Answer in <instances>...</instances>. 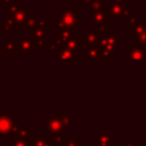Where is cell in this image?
<instances>
[{
  "instance_id": "obj_1",
  "label": "cell",
  "mask_w": 146,
  "mask_h": 146,
  "mask_svg": "<svg viewBox=\"0 0 146 146\" xmlns=\"http://www.w3.org/2000/svg\"><path fill=\"white\" fill-rule=\"evenodd\" d=\"M46 129L54 137H58V136H62L63 132L65 131V124H64V122L57 115H55L52 113V116H50L48 119V121H47Z\"/></svg>"
},
{
  "instance_id": "obj_2",
  "label": "cell",
  "mask_w": 146,
  "mask_h": 146,
  "mask_svg": "<svg viewBox=\"0 0 146 146\" xmlns=\"http://www.w3.org/2000/svg\"><path fill=\"white\" fill-rule=\"evenodd\" d=\"M14 127L13 117L7 113H0V138L10 136Z\"/></svg>"
},
{
  "instance_id": "obj_3",
  "label": "cell",
  "mask_w": 146,
  "mask_h": 146,
  "mask_svg": "<svg viewBox=\"0 0 146 146\" xmlns=\"http://www.w3.org/2000/svg\"><path fill=\"white\" fill-rule=\"evenodd\" d=\"M27 140L31 143V146H51V144L55 143V137L54 138H48V137L27 138Z\"/></svg>"
},
{
  "instance_id": "obj_4",
  "label": "cell",
  "mask_w": 146,
  "mask_h": 146,
  "mask_svg": "<svg viewBox=\"0 0 146 146\" xmlns=\"http://www.w3.org/2000/svg\"><path fill=\"white\" fill-rule=\"evenodd\" d=\"M6 146H31V143L27 139L16 138V139H10V141L7 143Z\"/></svg>"
},
{
  "instance_id": "obj_5",
  "label": "cell",
  "mask_w": 146,
  "mask_h": 146,
  "mask_svg": "<svg viewBox=\"0 0 146 146\" xmlns=\"http://www.w3.org/2000/svg\"><path fill=\"white\" fill-rule=\"evenodd\" d=\"M16 138H22V139H27V138H30V129H29V128H22V129L18 131L17 136H16L15 138H13V139H16Z\"/></svg>"
},
{
  "instance_id": "obj_6",
  "label": "cell",
  "mask_w": 146,
  "mask_h": 146,
  "mask_svg": "<svg viewBox=\"0 0 146 146\" xmlns=\"http://www.w3.org/2000/svg\"><path fill=\"white\" fill-rule=\"evenodd\" d=\"M67 143H68V138H65L63 136L55 137V144H56V146H67Z\"/></svg>"
},
{
  "instance_id": "obj_7",
  "label": "cell",
  "mask_w": 146,
  "mask_h": 146,
  "mask_svg": "<svg viewBox=\"0 0 146 146\" xmlns=\"http://www.w3.org/2000/svg\"><path fill=\"white\" fill-rule=\"evenodd\" d=\"M111 138L108 136H105V135H99V138H98V146H106L108 143H110Z\"/></svg>"
},
{
  "instance_id": "obj_8",
  "label": "cell",
  "mask_w": 146,
  "mask_h": 146,
  "mask_svg": "<svg viewBox=\"0 0 146 146\" xmlns=\"http://www.w3.org/2000/svg\"><path fill=\"white\" fill-rule=\"evenodd\" d=\"M67 146H78V138H71V139H68Z\"/></svg>"
}]
</instances>
